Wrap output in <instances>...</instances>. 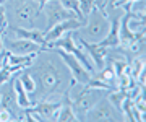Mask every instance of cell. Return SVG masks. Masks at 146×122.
Returning <instances> with one entry per match:
<instances>
[{"label":"cell","mask_w":146,"mask_h":122,"mask_svg":"<svg viewBox=\"0 0 146 122\" xmlns=\"http://www.w3.org/2000/svg\"><path fill=\"white\" fill-rule=\"evenodd\" d=\"M94 2H96V5L99 7V8H102V10H106V5H107V3H106L104 0H94Z\"/></svg>","instance_id":"24"},{"label":"cell","mask_w":146,"mask_h":122,"mask_svg":"<svg viewBox=\"0 0 146 122\" xmlns=\"http://www.w3.org/2000/svg\"><path fill=\"white\" fill-rule=\"evenodd\" d=\"M10 31L15 33L21 39H28V41H33V43H37L47 47V43L44 39V33L39 31V29H28V28H23V26H10Z\"/></svg>","instance_id":"14"},{"label":"cell","mask_w":146,"mask_h":122,"mask_svg":"<svg viewBox=\"0 0 146 122\" xmlns=\"http://www.w3.org/2000/svg\"><path fill=\"white\" fill-rule=\"evenodd\" d=\"M84 23L86 21L80 20V18H70V20H63V21L54 25L50 29H47V31L44 33V39H46V43H47V47H49V44L52 43V41H55V39H58V37H62L65 33L81 29V28L84 26Z\"/></svg>","instance_id":"8"},{"label":"cell","mask_w":146,"mask_h":122,"mask_svg":"<svg viewBox=\"0 0 146 122\" xmlns=\"http://www.w3.org/2000/svg\"><path fill=\"white\" fill-rule=\"evenodd\" d=\"M109 15H107V11L99 8V7H96L93 8V11L86 16V23H84V34L86 37L89 39H93V43H99L102 41L106 36H107V33H109Z\"/></svg>","instance_id":"2"},{"label":"cell","mask_w":146,"mask_h":122,"mask_svg":"<svg viewBox=\"0 0 146 122\" xmlns=\"http://www.w3.org/2000/svg\"><path fill=\"white\" fill-rule=\"evenodd\" d=\"M94 78L101 80V81H104V83H107V85H112L115 86V78H117V75H115L114 69L112 67H104V69H101V73L98 75V77H94Z\"/></svg>","instance_id":"18"},{"label":"cell","mask_w":146,"mask_h":122,"mask_svg":"<svg viewBox=\"0 0 146 122\" xmlns=\"http://www.w3.org/2000/svg\"><path fill=\"white\" fill-rule=\"evenodd\" d=\"M80 44H81V46L88 51L89 55L93 57L96 70L104 69L106 67V57H107V47H104V46H101V44H98V43H89L84 37H80Z\"/></svg>","instance_id":"12"},{"label":"cell","mask_w":146,"mask_h":122,"mask_svg":"<svg viewBox=\"0 0 146 122\" xmlns=\"http://www.w3.org/2000/svg\"><path fill=\"white\" fill-rule=\"evenodd\" d=\"M127 96V91L125 90H120V88H114V90H110V93L107 95V99L112 106L117 109V111H122V104H123V101H125Z\"/></svg>","instance_id":"16"},{"label":"cell","mask_w":146,"mask_h":122,"mask_svg":"<svg viewBox=\"0 0 146 122\" xmlns=\"http://www.w3.org/2000/svg\"><path fill=\"white\" fill-rule=\"evenodd\" d=\"M11 121H15V116L11 114V111L3 103H0V122H11Z\"/></svg>","instance_id":"20"},{"label":"cell","mask_w":146,"mask_h":122,"mask_svg":"<svg viewBox=\"0 0 146 122\" xmlns=\"http://www.w3.org/2000/svg\"><path fill=\"white\" fill-rule=\"evenodd\" d=\"M73 33H75V31L65 33L62 37H58V39L52 41V43L49 44V46H50V47H60V49H63V51L70 52L72 55H75V57L78 59L80 64L83 65L84 69L88 70V72L94 73V72H96V67H94V64L91 62V60H89L88 55L83 52V49L76 46V43H75V37H73Z\"/></svg>","instance_id":"4"},{"label":"cell","mask_w":146,"mask_h":122,"mask_svg":"<svg viewBox=\"0 0 146 122\" xmlns=\"http://www.w3.org/2000/svg\"><path fill=\"white\" fill-rule=\"evenodd\" d=\"M34 67L33 69V77L36 78L37 88L36 91H39L37 98L39 99H46V101H52V98L55 99L58 95H63L67 90H65V83L68 81V69L63 67L62 60H55L54 59H39V60H34V64L31 65ZM36 99V101H39ZM34 101V103H36Z\"/></svg>","instance_id":"1"},{"label":"cell","mask_w":146,"mask_h":122,"mask_svg":"<svg viewBox=\"0 0 146 122\" xmlns=\"http://www.w3.org/2000/svg\"><path fill=\"white\" fill-rule=\"evenodd\" d=\"M0 31H2V29H0Z\"/></svg>","instance_id":"28"},{"label":"cell","mask_w":146,"mask_h":122,"mask_svg":"<svg viewBox=\"0 0 146 122\" xmlns=\"http://www.w3.org/2000/svg\"><path fill=\"white\" fill-rule=\"evenodd\" d=\"M54 51L60 55L63 65H67V69H68V72H70V75H72V78L75 80L78 85H88L89 80L93 78V77H91V72H88L83 65L80 64L78 59L75 57V55H72L70 52H67V51L60 49V47H55Z\"/></svg>","instance_id":"5"},{"label":"cell","mask_w":146,"mask_h":122,"mask_svg":"<svg viewBox=\"0 0 146 122\" xmlns=\"http://www.w3.org/2000/svg\"><path fill=\"white\" fill-rule=\"evenodd\" d=\"M5 44V49L10 51L11 54H18V55H26V54H39V52H46L49 51V47L46 46H41L37 43H33V41H28V39H21L18 37L16 41H3Z\"/></svg>","instance_id":"10"},{"label":"cell","mask_w":146,"mask_h":122,"mask_svg":"<svg viewBox=\"0 0 146 122\" xmlns=\"http://www.w3.org/2000/svg\"><path fill=\"white\" fill-rule=\"evenodd\" d=\"M60 2H62V5L65 7V8L72 10L73 13L80 18V20L86 21V18H84L83 13H81V8H80V2H78V0H60Z\"/></svg>","instance_id":"19"},{"label":"cell","mask_w":146,"mask_h":122,"mask_svg":"<svg viewBox=\"0 0 146 122\" xmlns=\"http://www.w3.org/2000/svg\"><path fill=\"white\" fill-rule=\"evenodd\" d=\"M3 31H0V59H2V55H3V52H5L7 49H5V44H3Z\"/></svg>","instance_id":"23"},{"label":"cell","mask_w":146,"mask_h":122,"mask_svg":"<svg viewBox=\"0 0 146 122\" xmlns=\"http://www.w3.org/2000/svg\"><path fill=\"white\" fill-rule=\"evenodd\" d=\"M83 90L72 99V106L75 111V116L78 121H86V114L91 107L102 98V90L98 88H89L86 85H81Z\"/></svg>","instance_id":"3"},{"label":"cell","mask_w":146,"mask_h":122,"mask_svg":"<svg viewBox=\"0 0 146 122\" xmlns=\"http://www.w3.org/2000/svg\"><path fill=\"white\" fill-rule=\"evenodd\" d=\"M122 119H123L122 114L117 112V109L110 104L107 98H101L86 114V121H94V122H112V121H122Z\"/></svg>","instance_id":"6"},{"label":"cell","mask_w":146,"mask_h":122,"mask_svg":"<svg viewBox=\"0 0 146 122\" xmlns=\"http://www.w3.org/2000/svg\"><path fill=\"white\" fill-rule=\"evenodd\" d=\"M0 62H2V59H0Z\"/></svg>","instance_id":"27"},{"label":"cell","mask_w":146,"mask_h":122,"mask_svg":"<svg viewBox=\"0 0 146 122\" xmlns=\"http://www.w3.org/2000/svg\"><path fill=\"white\" fill-rule=\"evenodd\" d=\"M34 2H36L37 5L41 7V8H44V5H46V3L49 2V0H34Z\"/></svg>","instance_id":"25"},{"label":"cell","mask_w":146,"mask_h":122,"mask_svg":"<svg viewBox=\"0 0 146 122\" xmlns=\"http://www.w3.org/2000/svg\"><path fill=\"white\" fill-rule=\"evenodd\" d=\"M21 81V85L25 86V90L31 95V93H36V88H37V83H36V78L33 77L31 72H28L26 69L21 70V75L18 77Z\"/></svg>","instance_id":"17"},{"label":"cell","mask_w":146,"mask_h":122,"mask_svg":"<svg viewBox=\"0 0 146 122\" xmlns=\"http://www.w3.org/2000/svg\"><path fill=\"white\" fill-rule=\"evenodd\" d=\"M41 11H42V8L37 5L34 0H25L18 7H15L13 15H15L16 21L20 25H34V21L41 15Z\"/></svg>","instance_id":"9"},{"label":"cell","mask_w":146,"mask_h":122,"mask_svg":"<svg viewBox=\"0 0 146 122\" xmlns=\"http://www.w3.org/2000/svg\"><path fill=\"white\" fill-rule=\"evenodd\" d=\"M0 67H2V62H0Z\"/></svg>","instance_id":"26"},{"label":"cell","mask_w":146,"mask_h":122,"mask_svg":"<svg viewBox=\"0 0 146 122\" xmlns=\"http://www.w3.org/2000/svg\"><path fill=\"white\" fill-rule=\"evenodd\" d=\"M46 10V16H47V29H50L54 25L63 21V20H70V18H78L72 10H68L62 5L60 0H49L44 8Z\"/></svg>","instance_id":"7"},{"label":"cell","mask_w":146,"mask_h":122,"mask_svg":"<svg viewBox=\"0 0 146 122\" xmlns=\"http://www.w3.org/2000/svg\"><path fill=\"white\" fill-rule=\"evenodd\" d=\"M31 112L37 114L41 117V121H57L58 111H60V103L55 101H36L33 106L26 107Z\"/></svg>","instance_id":"11"},{"label":"cell","mask_w":146,"mask_h":122,"mask_svg":"<svg viewBox=\"0 0 146 122\" xmlns=\"http://www.w3.org/2000/svg\"><path fill=\"white\" fill-rule=\"evenodd\" d=\"M0 29L7 31L8 29V20H7V10L3 5H0Z\"/></svg>","instance_id":"22"},{"label":"cell","mask_w":146,"mask_h":122,"mask_svg":"<svg viewBox=\"0 0 146 122\" xmlns=\"http://www.w3.org/2000/svg\"><path fill=\"white\" fill-rule=\"evenodd\" d=\"M11 86H13V90H15L16 103H18V106H20L21 109H26V107L34 104L33 99L29 98V93L25 90V86L21 85V81H20L18 77H16V78H11Z\"/></svg>","instance_id":"15"},{"label":"cell","mask_w":146,"mask_h":122,"mask_svg":"<svg viewBox=\"0 0 146 122\" xmlns=\"http://www.w3.org/2000/svg\"><path fill=\"white\" fill-rule=\"evenodd\" d=\"M11 78H13V73L8 70V67H5V65L2 64V67H0V88L5 83H10Z\"/></svg>","instance_id":"21"},{"label":"cell","mask_w":146,"mask_h":122,"mask_svg":"<svg viewBox=\"0 0 146 122\" xmlns=\"http://www.w3.org/2000/svg\"><path fill=\"white\" fill-rule=\"evenodd\" d=\"M120 18L122 16H114L110 20V26H109V33L107 36L99 41L98 44L104 46V47H114V49H119L120 47V37H119V28H120Z\"/></svg>","instance_id":"13"}]
</instances>
